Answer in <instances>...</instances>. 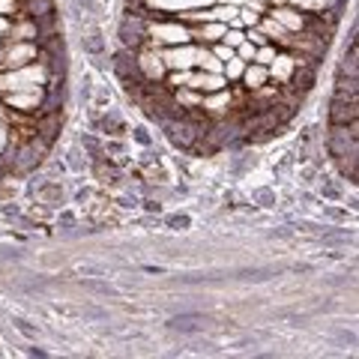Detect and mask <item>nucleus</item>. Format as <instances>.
Returning a JSON list of instances; mask_svg holds the SVG:
<instances>
[{
    "instance_id": "nucleus-26",
    "label": "nucleus",
    "mask_w": 359,
    "mask_h": 359,
    "mask_svg": "<svg viewBox=\"0 0 359 359\" xmlns=\"http://www.w3.org/2000/svg\"><path fill=\"white\" fill-rule=\"evenodd\" d=\"M6 30H9V18H6V15H0V39L6 36Z\"/></svg>"
},
{
    "instance_id": "nucleus-18",
    "label": "nucleus",
    "mask_w": 359,
    "mask_h": 359,
    "mask_svg": "<svg viewBox=\"0 0 359 359\" xmlns=\"http://www.w3.org/2000/svg\"><path fill=\"white\" fill-rule=\"evenodd\" d=\"M27 9V18H42V15H51L54 13V0H27L25 4Z\"/></svg>"
},
{
    "instance_id": "nucleus-13",
    "label": "nucleus",
    "mask_w": 359,
    "mask_h": 359,
    "mask_svg": "<svg viewBox=\"0 0 359 359\" xmlns=\"http://www.w3.org/2000/svg\"><path fill=\"white\" fill-rule=\"evenodd\" d=\"M243 87L245 90H257V87H264L269 81V72H266V66L261 63H245V72H243Z\"/></svg>"
},
{
    "instance_id": "nucleus-12",
    "label": "nucleus",
    "mask_w": 359,
    "mask_h": 359,
    "mask_svg": "<svg viewBox=\"0 0 359 359\" xmlns=\"http://www.w3.org/2000/svg\"><path fill=\"white\" fill-rule=\"evenodd\" d=\"M4 39H6V42H36V39H39L36 21L25 15L21 21H15V25H9V30H6Z\"/></svg>"
},
{
    "instance_id": "nucleus-24",
    "label": "nucleus",
    "mask_w": 359,
    "mask_h": 359,
    "mask_svg": "<svg viewBox=\"0 0 359 359\" xmlns=\"http://www.w3.org/2000/svg\"><path fill=\"white\" fill-rule=\"evenodd\" d=\"M13 13H18V4L15 0H0V15H13Z\"/></svg>"
},
{
    "instance_id": "nucleus-3",
    "label": "nucleus",
    "mask_w": 359,
    "mask_h": 359,
    "mask_svg": "<svg viewBox=\"0 0 359 359\" xmlns=\"http://www.w3.org/2000/svg\"><path fill=\"white\" fill-rule=\"evenodd\" d=\"M39 57V48L36 42H6L4 45V54H0V72H13L21 69Z\"/></svg>"
},
{
    "instance_id": "nucleus-11",
    "label": "nucleus",
    "mask_w": 359,
    "mask_h": 359,
    "mask_svg": "<svg viewBox=\"0 0 359 359\" xmlns=\"http://www.w3.org/2000/svg\"><path fill=\"white\" fill-rule=\"evenodd\" d=\"M294 69H297L294 54H276V60L266 66V72H269V78H273L276 84H287L290 75H294Z\"/></svg>"
},
{
    "instance_id": "nucleus-19",
    "label": "nucleus",
    "mask_w": 359,
    "mask_h": 359,
    "mask_svg": "<svg viewBox=\"0 0 359 359\" xmlns=\"http://www.w3.org/2000/svg\"><path fill=\"white\" fill-rule=\"evenodd\" d=\"M243 72H245V60H240L237 54H233L231 60H224V66H222V75L228 78V81H240Z\"/></svg>"
},
{
    "instance_id": "nucleus-9",
    "label": "nucleus",
    "mask_w": 359,
    "mask_h": 359,
    "mask_svg": "<svg viewBox=\"0 0 359 359\" xmlns=\"http://www.w3.org/2000/svg\"><path fill=\"white\" fill-rule=\"evenodd\" d=\"M231 105H233V96L224 87L216 90V93H207L204 99H201V108H204L207 117H228L231 114Z\"/></svg>"
},
{
    "instance_id": "nucleus-6",
    "label": "nucleus",
    "mask_w": 359,
    "mask_h": 359,
    "mask_svg": "<svg viewBox=\"0 0 359 359\" xmlns=\"http://www.w3.org/2000/svg\"><path fill=\"white\" fill-rule=\"evenodd\" d=\"M4 102H6L9 108H15V111H25V114H30V111L42 108V102H45V90H42V87L13 90V93H4Z\"/></svg>"
},
{
    "instance_id": "nucleus-4",
    "label": "nucleus",
    "mask_w": 359,
    "mask_h": 359,
    "mask_svg": "<svg viewBox=\"0 0 359 359\" xmlns=\"http://www.w3.org/2000/svg\"><path fill=\"white\" fill-rule=\"evenodd\" d=\"M135 69H138V75L144 81H162L165 72H168L159 48H150L147 42H144L141 48H135Z\"/></svg>"
},
{
    "instance_id": "nucleus-28",
    "label": "nucleus",
    "mask_w": 359,
    "mask_h": 359,
    "mask_svg": "<svg viewBox=\"0 0 359 359\" xmlns=\"http://www.w3.org/2000/svg\"><path fill=\"white\" fill-rule=\"evenodd\" d=\"M0 54H4V42H0Z\"/></svg>"
},
{
    "instance_id": "nucleus-2",
    "label": "nucleus",
    "mask_w": 359,
    "mask_h": 359,
    "mask_svg": "<svg viewBox=\"0 0 359 359\" xmlns=\"http://www.w3.org/2000/svg\"><path fill=\"white\" fill-rule=\"evenodd\" d=\"M150 45V48H168V45H186L192 42V27L180 25V21H153L147 25V39H144Z\"/></svg>"
},
{
    "instance_id": "nucleus-27",
    "label": "nucleus",
    "mask_w": 359,
    "mask_h": 359,
    "mask_svg": "<svg viewBox=\"0 0 359 359\" xmlns=\"http://www.w3.org/2000/svg\"><path fill=\"white\" fill-rule=\"evenodd\" d=\"M4 141H9V135H6V132H0V147H4Z\"/></svg>"
},
{
    "instance_id": "nucleus-10",
    "label": "nucleus",
    "mask_w": 359,
    "mask_h": 359,
    "mask_svg": "<svg viewBox=\"0 0 359 359\" xmlns=\"http://www.w3.org/2000/svg\"><path fill=\"white\" fill-rule=\"evenodd\" d=\"M224 84H228V78L222 72H192L186 87L198 90V93H216V90H222Z\"/></svg>"
},
{
    "instance_id": "nucleus-7",
    "label": "nucleus",
    "mask_w": 359,
    "mask_h": 359,
    "mask_svg": "<svg viewBox=\"0 0 359 359\" xmlns=\"http://www.w3.org/2000/svg\"><path fill=\"white\" fill-rule=\"evenodd\" d=\"M216 0H144L147 9H156V13H192V9H201V6H210Z\"/></svg>"
},
{
    "instance_id": "nucleus-17",
    "label": "nucleus",
    "mask_w": 359,
    "mask_h": 359,
    "mask_svg": "<svg viewBox=\"0 0 359 359\" xmlns=\"http://www.w3.org/2000/svg\"><path fill=\"white\" fill-rule=\"evenodd\" d=\"M195 66H201V72H222V66H224V63H222L212 51L198 48V54H195Z\"/></svg>"
},
{
    "instance_id": "nucleus-21",
    "label": "nucleus",
    "mask_w": 359,
    "mask_h": 359,
    "mask_svg": "<svg viewBox=\"0 0 359 359\" xmlns=\"http://www.w3.org/2000/svg\"><path fill=\"white\" fill-rule=\"evenodd\" d=\"M255 48H257V45H255V42H249V39H243V42L237 45V48H233V54H237V57H240V60H245V63H252V60H255Z\"/></svg>"
},
{
    "instance_id": "nucleus-16",
    "label": "nucleus",
    "mask_w": 359,
    "mask_h": 359,
    "mask_svg": "<svg viewBox=\"0 0 359 359\" xmlns=\"http://www.w3.org/2000/svg\"><path fill=\"white\" fill-rule=\"evenodd\" d=\"M287 6H297V9H309V13H330V9L339 4V0H282Z\"/></svg>"
},
{
    "instance_id": "nucleus-15",
    "label": "nucleus",
    "mask_w": 359,
    "mask_h": 359,
    "mask_svg": "<svg viewBox=\"0 0 359 359\" xmlns=\"http://www.w3.org/2000/svg\"><path fill=\"white\" fill-rule=\"evenodd\" d=\"M257 30H261L264 33V36L266 39H273V42H278V45H285V39L290 36V33L282 27V25H278V21L276 18H261V21H257Z\"/></svg>"
},
{
    "instance_id": "nucleus-5",
    "label": "nucleus",
    "mask_w": 359,
    "mask_h": 359,
    "mask_svg": "<svg viewBox=\"0 0 359 359\" xmlns=\"http://www.w3.org/2000/svg\"><path fill=\"white\" fill-rule=\"evenodd\" d=\"M159 54H162V63H165L168 72H180V69H192L195 66L198 48L192 42H186V45H168V48H159Z\"/></svg>"
},
{
    "instance_id": "nucleus-23",
    "label": "nucleus",
    "mask_w": 359,
    "mask_h": 359,
    "mask_svg": "<svg viewBox=\"0 0 359 359\" xmlns=\"http://www.w3.org/2000/svg\"><path fill=\"white\" fill-rule=\"evenodd\" d=\"M212 54H216V57L224 63V60H231V57H233V48H231V45H224V42L219 39V42H216V48H212Z\"/></svg>"
},
{
    "instance_id": "nucleus-8",
    "label": "nucleus",
    "mask_w": 359,
    "mask_h": 359,
    "mask_svg": "<svg viewBox=\"0 0 359 359\" xmlns=\"http://www.w3.org/2000/svg\"><path fill=\"white\" fill-rule=\"evenodd\" d=\"M269 18H276L287 33H299V30H306V25H309V18L302 15L297 6H287V4L269 9Z\"/></svg>"
},
{
    "instance_id": "nucleus-20",
    "label": "nucleus",
    "mask_w": 359,
    "mask_h": 359,
    "mask_svg": "<svg viewBox=\"0 0 359 359\" xmlns=\"http://www.w3.org/2000/svg\"><path fill=\"white\" fill-rule=\"evenodd\" d=\"M276 45H269V42H264V45H257V48H255V60L252 63H261V66H269V63H273L276 60Z\"/></svg>"
},
{
    "instance_id": "nucleus-1",
    "label": "nucleus",
    "mask_w": 359,
    "mask_h": 359,
    "mask_svg": "<svg viewBox=\"0 0 359 359\" xmlns=\"http://www.w3.org/2000/svg\"><path fill=\"white\" fill-rule=\"evenodd\" d=\"M48 78H51L48 66L42 60H33L27 66H21V69L0 75V93H13V90H25V87H42V84H48Z\"/></svg>"
},
{
    "instance_id": "nucleus-14",
    "label": "nucleus",
    "mask_w": 359,
    "mask_h": 359,
    "mask_svg": "<svg viewBox=\"0 0 359 359\" xmlns=\"http://www.w3.org/2000/svg\"><path fill=\"white\" fill-rule=\"evenodd\" d=\"M224 30H228V25L224 21H204V27L192 30V39H204V42H219L224 36Z\"/></svg>"
},
{
    "instance_id": "nucleus-22",
    "label": "nucleus",
    "mask_w": 359,
    "mask_h": 359,
    "mask_svg": "<svg viewBox=\"0 0 359 359\" xmlns=\"http://www.w3.org/2000/svg\"><path fill=\"white\" fill-rule=\"evenodd\" d=\"M243 39H245V33H243V30H224V36H222V42H224V45H231V48H237Z\"/></svg>"
},
{
    "instance_id": "nucleus-25",
    "label": "nucleus",
    "mask_w": 359,
    "mask_h": 359,
    "mask_svg": "<svg viewBox=\"0 0 359 359\" xmlns=\"http://www.w3.org/2000/svg\"><path fill=\"white\" fill-rule=\"evenodd\" d=\"M245 39H249V42H255V45H264V42H269V39H266V36H264V33L257 30V27H252L249 33H245Z\"/></svg>"
}]
</instances>
